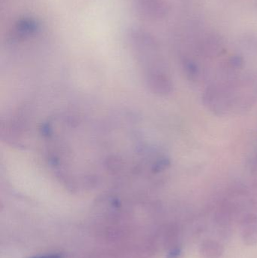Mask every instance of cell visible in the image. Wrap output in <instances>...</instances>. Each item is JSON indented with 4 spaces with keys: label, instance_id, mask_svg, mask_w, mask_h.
<instances>
[{
    "label": "cell",
    "instance_id": "cell-1",
    "mask_svg": "<svg viewBox=\"0 0 257 258\" xmlns=\"http://www.w3.org/2000/svg\"><path fill=\"white\" fill-rule=\"evenodd\" d=\"M130 43L146 86L158 95L170 93L173 89L172 80L153 38L142 30H133Z\"/></svg>",
    "mask_w": 257,
    "mask_h": 258
},
{
    "label": "cell",
    "instance_id": "cell-2",
    "mask_svg": "<svg viewBox=\"0 0 257 258\" xmlns=\"http://www.w3.org/2000/svg\"><path fill=\"white\" fill-rule=\"evenodd\" d=\"M134 3L141 16L151 19L161 18L167 12L165 3L162 0H134Z\"/></svg>",
    "mask_w": 257,
    "mask_h": 258
},
{
    "label": "cell",
    "instance_id": "cell-3",
    "mask_svg": "<svg viewBox=\"0 0 257 258\" xmlns=\"http://www.w3.org/2000/svg\"><path fill=\"white\" fill-rule=\"evenodd\" d=\"M241 236L247 245L257 244V216L247 215L241 223Z\"/></svg>",
    "mask_w": 257,
    "mask_h": 258
},
{
    "label": "cell",
    "instance_id": "cell-4",
    "mask_svg": "<svg viewBox=\"0 0 257 258\" xmlns=\"http://www.w3.org/2000/svg\"><path fill=\"white\" fill-rule=\"evenodd\" d=\"M199 252L203 258H220L224 253V248L217 241L206 239L201 243Z\"/></svg>",
    "mask_w": 257,
    "mask_h": 258
},
{
    "label": "cell",
    "instance_id": "cell-5",
    "mask_svg": "<svg viewBox=\"0 0 257 258\" xmlns=\"http://www.w3.org/2000/svg\"><path fill=\"white\" fill-rule=\"evenodd\" d=\"M39 30L37 21L32 18H24L17 24L16 31L21 37H27L34 34Z\"/></svg>",
    "mask_w": 257,
    "mask_h": 258
},
{
    "label": "cell",
    "instance_id": "cell-6",
    "mask_svg": "<svg viewBox=\"0 0 257 258\" xmlns=\"http://www.w3.org/2000/svg\"><path fill=\"white\" fill-rule=\"evenodd\" d=\"M181 252H182V251H181V247H174V248L169 251L168 254H167V258H179L180 256H181Z\"/></svg>",
    "mask_w": 257,
    "mask_h": 258
},
{
    "label": "cell",
    "instance_id": "cell-7",
    "mask_svg": "<svg viewBox=\"0 0 257 258\" xmlns=\"http://www.w3.org/2000/svg\"><path fill=\"white\" fill-rule=\"evenodd\" d=\"M30 258H63V256L62 254H49V255L36 256V257Z\"/></svg>",
    "mask_w": 257,
    "mask_h": 258
}]
</instances>
